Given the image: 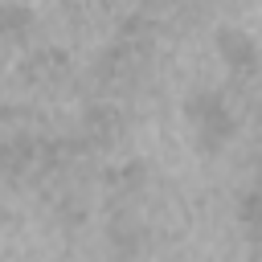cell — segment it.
I'll return each mask as SVG.
<instances>
[{"mask_svg":"<svg viewBox=\"0 0 262 262\" xmlns=\"http://www.w3.org/2000/svg\"><path fill=\"white\" fill-rule=\"evenodd\" d=\"M184 119L192 123V139H196V147L205 156H217L233 139V127H237L217 90H192L184 98Z\"/></svg>","mask_w":262,"mask_h":262,"instance_id":"cell-1","label":"cell"},{"mask_svg":"<svg viewBox=\"0 0 262 262\" xmlns=\"http://www.w3.org/2000/svg\"><path fill=\"white\" fill-rule=\"evenodd\" d=\"M258 123H262V86H258Z\"/></svg>","mask_w":262,"mask_h":262,"instance_id":"cell-9","label":"cell"},{"mask_svg":"<svg viewBox=\"0 0 262 262\" xmlns=\"http://www.w3.org/2000/svg\"><path fill=\"white\" fill-rule=\"evenodd\" d=\"M217 53H221V61L229 66V74H237V78H250V74H262V57H258V45L242 33V29H221L217 33Z\"/></svg>","mask_w":262,"mask_h":262,"instance_id":"cell-3","label":"cell"},{"mask_svg":"<svg viewBox=\"0 0 262 262\" xmlns=\"http://www.w3.org/2000/svg\"><path fill=\"white\" fill-rule=\"evenodd\" d=\"M123 131H127V119H123L119 106H111V102H90L86 106L82 135L90 139V147H111V143L123 139Z\"/></svg>","mask_w":262,"mask_h":262,"instance_id":"cell-2","label":"cell"},{"mask_svg":"<svg viewBox=\"0 0 262 262\" xmlns=\"http://www.w3.org/2000/svg\"><path fill=\"white\" fill-rule=\"evenodd\" d=\"M111 180H115L119 188H127V192H135V188H139V184L147 180V168H143V160H127V164H123V168H119V172H115Z\"/></svg>","mask_w":262,"mask_h":262,"instance_id":"cell-8","label":"cell"},{"mask_svg":"<svg viewBox=\"0 0 262 262\" xmlns=\"http://www.w3.org/2000/svg\"><path fill=\"white\" fill-rule=\"evenodd\" d=\"M106 237H111V246H115L119 258H135L143 250V229H139L135 217H115L111 229H106Z\"/></svg>","mask_w":262,"mask_h":262,"instance_id":"cell-5","label":"cell"},{"mask_svg":"<svg viewBox=\"0 0 262 262\" xmlns=\"http://www.w3.org/2000/svg\"><path fill=\"white\" fill-rule=\"evenodd\" d=\"M237 217H242V225L262 229V184H254V188L242 192V201H237Z\"/></svg>","mask_w":262,"mask_h":262,"instance_id":"cell-7","label":"cell"},{"mask_svg":"<svg viewBox=\"0 0 262 262\" xmlns=\"http://www.w3.org/2000/svg\"><path fill=\"white\" fill-rule=\"evenodd\" d=\"M25 78L29 82H66L70 78V57L61 49H37L29 61H25Z\"/></svg>","mask_w":262,"mask_h":262,"instance_id":"cell-4","label":"cell"},{"mask_svg":"<svg viewBox=\"0 0 262 262\" xmlns=\"http://www.w3.org/2000/svg\"><path fill=\"white\" fill-rule=\"evenodd\" d=\"M33 25H37V20H33V12H29L25 4H16V0L4 4V41H8V45H20V41L33 33Z\"/></svg>","mask_w":262,"mask_h":262,"instance_id":"cell-6","label":"cell"}]
</instances>
